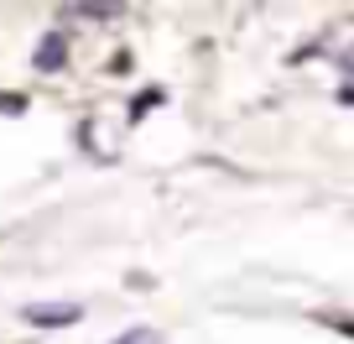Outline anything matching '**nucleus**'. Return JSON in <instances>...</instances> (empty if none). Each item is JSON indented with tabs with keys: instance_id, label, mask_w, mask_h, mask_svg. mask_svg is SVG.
<instances>
[{
	"instance_id": "0eeeda50",
	"label": "nucleus",
	"mask_w": 354,
	"mask_h": 344,
	"mask_svg": "<svg viewBox=\"0 0 354 344\" xmlns=\"http://www.w3.org/2000/svg\"><path fill=\"white\" fill-rule=\"evenodd\" d=\"M323 323H333L339 334H349V339H354V318H339V313H323Z\"/></svg>"
},
{
	"instance_id": "20e7f679",
	"label": "nucleus",
	"mask_w": 354,
	"mask_h": 344,
	"mask_svg": "<svg viewBox=\"0 0 354 344\" xmlns=\"http://www.w3.org/2000/svg\"><path fill=\"white\" fill-rule=\"evenodd\" d=\"M68 16H100L104 21V16H120V6H73Z\"/></svg>"
},
{
	"instance_id": "6e6552de",
	"label": "nucleus",
	"mask_w": 354,
	"mask_h": 344,
	"mask_svg": "<svg viewBox=\"0 0 354 344\" xmlns=\"http://www.w3.org/2000/svg\"><path fill=\"white\" fill-rule=\"evenodd\" d=\"M339 100H344V105H354V84H349V89H344V94H339Z\"/></svg>"
},
{
	"instance_id": "423d86ee",
	"label": "nucleus",
	"mask_w": 354,
	"mask_h": 344,
	"mask_svg": "<svg viewBox=\"0 0 354 344\" xmlns=\"http://www.w3.org/2000/svg\"><path fill=\"white\" fill-rule=\"evenodd\" d=\"M151 105H162V89H146L141 100H136V110H131V115H146V110H151Z\"/></svg>"
},
{
	"instance_id": "7ed1b4c3",
	"label": "nucleus",
	"mask_w": 354,
	"mask_h": 344,
	"mask_svg": "<svg viewBox=\"0 0 354 344\" xmlns=\"http://www.w3.org/2000/svg\"><path fill=\"white\" fill-rule=\"evenodd\" d=\"M110 344H162V334L156 329H131V334H120V339H110Z\"/></svg>"
},
{
	"instance_id": "f03ea898",
	"label": "nucleus",
	"mask_w": 354,
	"mask_h": 344,
	"mask_svg": "<svg viewBox=\"0 0 354 344\" xmlns=\"http://www.w3.org/2000/svg\"><path fill=\"white\" fill-rule=\"evenodd\" d=\"M63 57H68V37L63 32H47L42 42H37V68H42V73H57Z\"/></svg>"
},
{
	"instance_id": "39448f33",
	"label": "nucleus",
	"mask_w": 354,
	"mask_h": 344,
	"mask_svg": "<svg viewBox=\"0 0 354 344\" xmlns=\"http://www.w3.org/2000/svg\"><path fill=\"white\" fill-rule=\"evenodd\" d=\"M26 110V94H0V115H21Z\"/></svg>"
},
{
	"instance_id": "f257e3e1",
	"label": "nucleus",
	"mask_w": 354,
	"mask_h": 344,
	"mask_svg": "<svg viewBox=\"0 0 354 344\" xmlns=\"http://www.w3.org/2000/svg\"><path fill=\"white\" fill-rule=\"evenodd\" d=\"M21 318L37 323V329H68V323L84 318V308H78V302H32Z\"/></svg>"
}]
</instances>
